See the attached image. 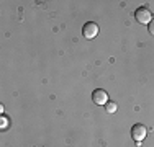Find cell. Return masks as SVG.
I'll return each mask as SVG.
<instances>
[{
    "mask_svg": "<svg viewBox=\"0 0 154 147\" xmlns=\"http://www.w3.org/2000/svg\"><path fill=\"white\" fill-rule=\"evenodd\" d=\"M146 136H148V129H146L144 124L136 123L133 128H131V137L134 139V142H136V144H141V142L144 141Z\"/></svg>",
    "mask_w": 154,
    "mask_h": 147,
    "instance_id": "1",
    "label": "cell"
},
{
    "mask_svg": "<svg viewBox=\"0 0 154 147\" xmlns=\"http://www.w3.org/2000/svg\"><path fill=\"white\" fill-rule=\"evenodd\" d=\"M134 16H136L138 23H141V25H149L152 21V13H151V10L146 8V7L138 8L136 13H134Z\"/></svg>",
    "mask_w": 154,
    "mask_h": 147,
    "instance_id": "2",
    "label": "cell"
},
{
    "mask_svg": "<svg viewBox=\"0 0 154 147\" xmlns=\"http://www.w3.org/2000/svg\"><path fill=\"white\" fill-rule=\"evenodd\" d=\"M92 100L95 105L102 106V105H107L108 103V93L105 90H102V88H97V90H94L92 93Z\"/></svg>",
    "mask_w": 154,
    "mask_h": 147,
    "instance_id": "4",
    "label": "cell"
},
{
    "mask_svg": "<svg viewBox=\"0 0 154 147\" xmlns=\"http://www.w3.org/2000/svg\"><path fill=\"white\" fill-rule=\"evenodd\" d=\"M105 108H107L108 113H115L116 110H118V105H116V103H113V101H108L107 105H105Z\"/></svg>",
    "mask_w": 154,
    "mask_h": 147,
    "instance_id": "5",
    "label": "cell"
},
{
    "mask_svg": "<svg viewBox=\"0 0 154 147\" xmlns=\"http://www.w3.org/2000/svg\"><path fill=\"white\" fill-rule=\"evenodd\" d=\"M148 29H149V33H151V34L154 36V20L151 21V23H149V26H148Z\"/></svg>",
    "mask_w": 154,
    "mask_h": 147,
    "instance_id": "6",
    "label": "cell"
},
{
    "mask_svg": "<svg viewBox=\"0 0 154 147\" xmlns=\"http://www.w3.org/2000/svg\"><path fill=\"white\" fill-rule=\"evenodd\" d=\"M82 34L85 39H94L95 36L98 34V25L94 23V21H89V23L84 25L82 28Z\"/></svg>",
    "mask_w": 154,
    "mask_h": 147,
    "instance_id": "3",
    "label": "cell"
}]
</instances>
